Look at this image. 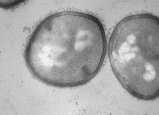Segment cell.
<instances>
[{
    "label": "cell",
    "instance_id": "1",
    "mask_svg": "<svg viewBox=\"0 0 159 115\" xmlns=\"http://www.w3.org/2000/svg\"><path fill=\"white\" fill-rule=\"evenodd\" d=\"M103 28L89 15L58 13L43 20L25 51L33 74L48 84L68 87L83 84L96 73L106 50Z\"/></svg>",
    "mask_w": 159,
    "mask_h": 115
},
{
    "label": "cell",
    "instance_id": "2",
    "mask_svg": "<svg viewBox=\"0 0 159 115\" xmlns=\"http://www.w3.org/2000/svg\"><path fill=\"white\" fill-rule=\"evenodd\" d=\"M159 19L148 14L128 17L112 36L109 56L114 70L135 77L159 67Z\"/></svg>",
    "mask_w": 159,
    "mask_h": 115
}]
</instances>
